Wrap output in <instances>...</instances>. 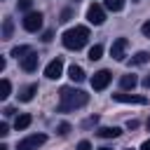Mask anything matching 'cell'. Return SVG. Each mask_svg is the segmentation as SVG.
I'll use <instances>...</instances> for the list:
<instances>
[{
	"label": "cell",
	"instance_id": "32",
	"mask_svg": "<svg viewBox=\"0 0 150 150\" xmlns=\"http://www.w3.org/2000/svg\"><path fill=\"white\" fill-rule=\"evenodd\" d=\"M143 87H145V89H150V75H148V77L143 80Z\"/></svg>",
	"mask_w": 150,
	"mask_h": 150
},
{
	"label": "cell",
	"instance_id": "3",
	"mask_svg": "<svg viewBox=\"0 0 150 150\" xmlns=\"http://www.w3.org/2000/svg\"><path fill=\"white\" fill-rule=\"evenodd\" d=\"M45 141H47V136H45V134H30V136H26L23 141H19L16 150H38Z\"/></svg>",
	"mask_w": 150,
	"mask_h": 150
},
{
	"label": "cell",
	"instance_id": "13",
	"mask_svg": "<svg viewBox=\"0 0 150 150\" xmlns=\"http://www.w3.org/2000/svg\"><path fill=\"white\" fill-rule=\"evenodd\" d=\"M136 84H138V77H136V75H131V73L120 77V87H122V89H134Z\"/></svg>",
	"mask_w": 150,
	"mask_h": 150
},
{
	"label": "cell",
	"instance_id": "9",
	"mask_svg": "<svg viewBox=\"0 0 150 150\" xmlns=\"http://www.w3.org/2000/svg\"><path fill=\"white\" fill-rule=\"evenodd\" d=\"M112 98L120 101V103H136V105H145L148 103L145 96H136V94H112Z\"/></svg>",
	"mask_w": 150,
	"mask_h": 150
},
{
	"label": "cell",
	"instance_id": "31",
	"mask_svg": "<svg viewBox=\"0 0 150 150\" xmlns=\"http://www.w3.org/2000/svg\"><path fill=\"white\" fill-rule=\"evenodd\" d=\"M141 150H150V138H148V141H145V143L141 145Z\"/></svg>",
	"mask_w": 150,
	"mask_h": 150
},
{
	"label": "cell",
	"instance_id": "6",
	"mask_svg": "<svg viewBox=\"0 0 150 150\" xmlns=\"http://www.w3.org/2000/svg\"><path fill=\"white\" fill-rule=\"evenodd\" d=\"M87 21H89V23H94V26H101V23L105 21V12H103V7L94 2V5L87 9Z\"/></svg>",
	"mask_w": 150,
	"mask_h": 150
},
{
	"label": "cell",
	"instance_id": "30",
	"mask_svg": "<svg viewBox=\"0 0 150 150\" xmlns=\"http://www.w3.org/2000/svg\"><path fill=\"white\" fill-rule=\"evenodd\" d=\"M127 127H129V129H136V127H138V122H136V120H129V122H127Z\"/></svg>",
	"mask_w": 150,
	"mask_h": 150
},
{
	"label": "cell",
	"instance_id": "25",
	"mask_svg": "<svg viewBox=\"0 0 150 150\" xmlns=\"http://www.w3.org/2000/svg\"><path fill=\"white\" fill-rule=\"evenodd\" d=\"M75 150H91V143H89V141H80Z\"/></svg>",
	"mask_w": 150,
	"mask_h": 150
},
{
	"label": "cell",
	"instance_id": "22",
	"mask_svg": "<svg viewBox=\"0 0 150 150\" xmlns=\"http://www.w3.org/2000/svg\"><path fill=\"white\" fill-rule=\"evenodd\" d=\"M30 5H33L30 0H19V9L21 12H30Z\"/></svg>",
	"mask_w": 150,
	"mask_h": 150
},
{
	"label": "cell",
	"instance_id": "12",
	"mask_svg": "<svg viewBox=\"0 0 150 150\" xmlns=\"http://www.w3.org/2000/svg\"><path fill=\"white\" fill-rule=\"evenodd\" d=\"M96 134H98L101 138H117V136L122 134V129H120V127H101Z\"/></svg>",
	"mask_w": 150,
	"mask_h": 150
},
{
	"label": "cell",
	"instance_id": "17",
	"mask_svg": "<svg viewBox=\"0 0 150 150\" xmlns=\"http://www.w3.org/2000/svg\"><path fill=\"white\" fill-rule=\"evenodd\" d=\"M28 52H33V49H30V47H28V45H19V47H14V49H12V56H14V59H19V61H21V59H23V56H26V54H28Z\"/></svg>",
	"mask_w": 150,
	"mask_h": 150
},
{
	"label": "cell",
	"instance_id": "16",
	"mask_svg": "<svg viewBox=\"0 0 150 150\" xmlns=\"http://www.w3.org/2000/svg\"><path fill=\"white\" fill-rule=\"evenodd\" d=\"M150 61V54L148 52H136L134 56H131V63L134 66H143V63H148Z\"/></svg>",
	"mask_w": 150,
	"mask_h": 150
},
{
	"label": "cell",
	"instance_id": "33",
	"mask_svg": "<svg viewBox=\"0 0 150 150\" xmlns=\"http://www.w3.org/2000/svg\"><path fill=\"white\" fill-rule=\"evenodd\" d=\"M0 150H9V148H7V145H5V143H2V145H0Z\"/></svg>",
	"mask_w": 150,
	"mask_h": 150
},
{
	"label": "cell",
	"instance_id": "14",
	"mask_svg": "<svg viewBox=\"0 0 150 150\" xmlns=\"http://www.w3.org/2000/svg\"><path fill=\"white\" fill-rule=\"evenodd\" d=\"M68 77H70L73 82H82V80H84V70H82L80 66H75V63H73V66L68 68Z\"/></svg>",
	"mask_w": 150,
	"mask_h": 150
},
{
	"label": "cell",
	"instance_id": "34",
	"mask_svg": "<svg viewBox=\"0 0 150 150\" xmlns=\"http://www.w3.org/2000/svg\"><path fill=\"white\" fill-rule=\"evenodd\" d=\"M145 124H148V131H150V117H148V122H145Z\"/></svg>",
	"mask_w": 150,
	"mask_h": 150
},
{
	"label": "cell",
	"instance_id": "29",
	"mask_svg": "<svg viewBox=\"0 0 150 150\" xmlns=\"http://www.w3.org/2000/svg\"><path fill=\"white\" fill-rule=\"evenodd\" d=\"M2 112H5V117H12V115H14V108H12V105H7Z\"/></svg>",
	"mask_w": 150,
	"mask_h": 150
},
{
	"label": "cell",
	"instance_id": "18",
	"mask_svg": "<svg viewBox=\"0 0 150 150\" xmlns=\"http://www.w3.org/2000/svg\"><path fill=\"white\" fill-rule=\"evenodd\" d=\"M30 124V115L28 112H23V115H19L16 117V122H14V127H16V131H21V129H26Z\"/></svg>",
	"mask_w": 150,
	"mask_h": 150
},
{
	"label": "cell",
	"instance_id": "1",
	"mask_svg": "<svg viewBox=\"0 0 150 150\" xmlns=\"http://www.w3.org/2000/svg\"><path fill=\"white\" fill-rule=\"evenodd\" d=\"M59 98H61V103H59V112H68V110H77V108H82V105H87V101H89V96L84 94V91H80V89H70V87H63L61 91H59Z\"/></svg>",
	"mask_w": 150,
	"mask_h": 150
},
{
	"label": "cell",
	"instance_id": "27",
	"mask_svg": "<svg viewBox=\"0 0 150 150\" xmlns=\"http://www.w3.org/2000/svg\"><path fill=\"white\" fill-rule=\"evenodd\" d=\"M7 134H9V127L2 122V124H0V136H7Z\"/></svg>",
	"mask_w": 150,
	"mask_h": 150
},
{
	"label": "cell",
	"instance_id": "11",
	"mask_svg": "<svg viewBox=\"0 0 150 150\" xmlns=\"http://www.w3.org/2000/svg\"><path fill=\"white\" fill-rule=\"evenodd\" d=\"M38 94V84L33 82V84H26L21 91H19V101L21 103H28V101H33V96Z\"/></svg>",
	"mask_w": 150,
	"mask_h": 150
},
{
	"label": "cell",
	"instance_id": "26",
	"mask_svg": "<svg viewBox=\"0 0 150 150\" xmlns=\"http://www.w3.org/2000/svg\"><path fill=\"white\" fill-rule=\"evenodd\" d=\"M68 129H70V127H68L66 122H63V124H59V134H61V136H66V134H68Z\"/></svg>",
	"mask_w": 150,
	"mask_h": 150
},
{
	"label": "cell",
	"instance_id": "19",
	"mask_svg": "<svg viewBox=\"0 0 150 150\" xmlns=\"http://www.w3.org/2000/svg\"><path fill=\"white\" fill-rule=\"evenodd\" d=\"M101 54H103V47H101V45H94V47L89 49V56H87V59H89V61H98Z\"/></svg>",
	"mask_w": 150,
	"mask_h": 150
},
{
	"label": "cell",
	"instance_id": "24",
	"mask_svg": "<svg viewBox=\"0 0 150 150\" xmlns=\"http://www.w3.org/2000/svg\"><path fill=\"white\" fill-rule=\"evenodd\" d=\"M141 33H143L145 38H150V19H148V21H145V23L141 26Z\"/></svg>",
	"mask_w": 150,
	"mask_h": 150
},
{
	"label": "cell",
	"instance_id": "35",
	"mask_svg": "<svg viewBox=\"0 0 150 150\" xmlns=\"http://www.w3.org/2000/svg\"><path fill=\"white\" fill-rule=\"evenodd\" d=\"M98 150H110V148H98Z\"/></svg>",
	"mask_w": 150,
	"mask_h": 150
},
{
	"label": "cell",
	"instance_id": "5",
	"mask_svg": "<svg viewBox=\"0 0 150 150\" xmlns=\"http://www.w3.org/2000/svg\"><path fill=\"white\" fill-rule=\"evenodd\" d=\"M110 80H112V73H110V70H98V73H94V77H91V87H94L96 91H103V89L110 84Z\"/></svg>",
	"mask_w": 150,
	"mask_h": 150
},
{
	"label": "cell",
	"instance_id": "10",
	"mask_svg": "<svg viewBox=\"0 0 150 150\" xmlns=\"http://www.w3.org/2000/svg\"><path fill=\"white\" fill-rule=\"evenodd\" d=\"M38 61H40V56H38L35 52H28V54L21 59V68H23L26 73H33V70L38 68Z\"/></svg>",
	"mask_w": 150,
	"mask_h": 150
},
{
	"label": "cell",
	"instance_id": "20",
	"mask_svg": "<svg viewBox=\"0 0 150 150\" xmlns=\"http://www.w3.org/2000/svg\"><path fill=\"white\" fill-rule=\"evenodd\" d=\"M124 7V0H105V9H110V12H120Z\"/></svg>",
	"mask_w": 150,
	"mask_h": 150
},
{
	"label": "cell",
	"instance_id": "36",
	"mask_svg": "<svg viewBox=\"0 0 150 150\" xmlns=\"http://www.w3.org/2000/svg\"><path fill=\"white\" fill-rule=\"evenodd\" d=\"M127 150H131V148H127Z\"/></svg>",
	"mask_w": 150,
	"mask_h": 150
},
{
	"label": "cell",
	"instance_id": "4",
	"mask_svg": "<svg viewBox=\"0 0 150 150\" xmlns=\"http://www.w3.org/2000/svg\"><path fill=\"white\" fill-rule=\"evenodd\" d=\"M23 28L30 30V33L40 30V28H42V14H40V12H26V16H23Z\"/></svg>",
	"mask_w": 150,
	"mask_h": 150
},
{
	"label": "cell",
	"instance_id": "2",
	"mask_svg": "<svg viewBox=\"0 0 150 150\" xmlns=\"http://www.w3.org/2000/svg\"><path fill=\"white\" fill-rule=\"evenodd\" d=\"M63 47L66 49H82L84 45H87V40H89V28L87 26H75V28H68L66 33H63Z\"/></svg>",
	"mask_w": 150,
	"mask_h": 150
},
{
	"label": "cell",
	"instance_id": "28",
	"mask_svg": "<svg viewBox=\"0 0 150 150\" xmlns=\"http://www.w3.org/2000/svg\"><path fill=\"white\" fill-rule=\"evenodd\" d=\"M52 38H54V33H52V30H45V35H42V40H45V42H49Z\"/></svg>",
	"mask_w": 150,
	"mask_h": 150
},
{
	"label": "cell",
	"instance_id": "23",
	"mask_svg": "<svg viewBox=\"0 0 150 150\" xmlns=\"http://www.w3.org/2000/svg\"><path fill=\"white\" fill-rule=\"evenodd\" d=\"M70 16H73V12H70V9H63V12H61V19H59V21H61V23H66V21H70Z\"/></svg>",
	"mask_w": 150,
	"mask_h": 150
},
{
	"label": "cell",
	"instance_id": "15",
	"mask_svg": "<svg viewBox=\"0 0 150 150\" xmlns=\"http://www.w3.org/2000/svg\"><path fill=\"white\" fill-rule=\"evenodd\" d=\"M12 33H14V23H12L9 16H5V21H2V40H9Z\"/></svg>",
	"mask_w": 150,
	"mask_h": 150
},
{
	"label": "cell",
	"instance_id": "8",
	"mask_svg": "<svg viewBox=\"0 0 150 150\" xmlns=\"http://www.w3.org/2000/svg\"><path fill=\"white\" fill-rule=\"evenodd\" d=\"M61 73H63V61H61V59L49 61V63H47V68H45V75H47L49 80H59V77H61Z\"/></svg>",
	"mask_w": 150,
	"mask_h": 150
},
{
	"label": "cell",
	"instance_id": "21",
	"mask_svg": "<svg viewBox=\"0 0 150 150\" xmlns=\"http://www.w3.org/2000/svg\"><path fill=\"white\" fill-rule=\"evenodd\" d=\"M9 91H12V84H9V80H2V82H0V98L5 101V98L9 96Z\"/></svg>",
	"mask_w": 150,
	"mask_h": 150
},
{
	"label": "cell",
	"instance_id": "7",
	"mask_svg": "<svg viewBox=\"0 0 150 150\" xmlns=\"http://www.w3.org/2000/svg\"><path fill=\"white\" fill-rule=\"evenodd\" d=\"M127 45H129L127 38H117V40L112 42V47H110V56H112L115 61H122V59H124V52H127Z\"/></svg>",
	"mask_w": 150,
	"mask_h": 150
}]
</instances>
